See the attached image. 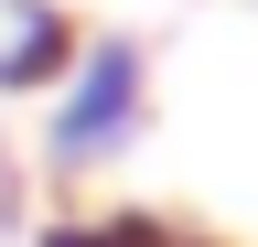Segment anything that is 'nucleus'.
Wrapping results in <instances>:
<instances>
[{
	"instance_id": "f257e3e1",
	"label": "nucleus",
	"mask_w": 258,
	"mask_h": 247,
	"mask_svg": "<svg viewBox=\"0 0 258 247\" xmlns=\"http://www.w3.org/2000/svg\"><path fill=\"white\" fill-rule=\"evenodd\" d=\"M140 140H151V43L140 33H86L76 65L43 86V140H32V161L54 183H97Z\"/></svg>"
},
{
	"instance_id": "f03ea898",
	"label": "nucleus",
	"mask_w": 258,
	"mask_h": 247,
	"mask_svg": "<svg viewBox=\"0 0 258 247\" xmlns=\"http://www.w3.org/2000/svg\"><path fill=\"white\" fill-rule=\"evenodd\" d=\"M76 11L64 0H0V108L11 97H43V86L76 65Z\"/></svg>"
},
{
	"instance_id": "7ed1b4c3",
	"label": "nucleus",
	"mask_w": 258,
	"mask_h": 247,
	"mask_svg": "<svg viewBox=\"0 0 258 247\" xmlns=\"http://www.w3.org/2000/svg\"><path fill=\"white\" fill-rule=\"evenodd\" d=\"M43 247H215L194 226H161V215H54Z\"/></svg>"
}]
</instances>
